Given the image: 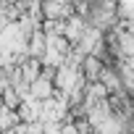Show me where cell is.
Returning <instances> with one entry per match:
<instances>
[{"label":"cell","instance_id":"277c9868","mask_svg":"<svg viewBox=\"0 0 134 134\" xmlns=\"http://www.w3.org/2000/svg\"><path fill=\"white\" fill-rule=\"evenodd\" d=\"M16 124H21V121H19V113H16L13 108L0 105V134H5V131H8V129H13Z\"/></svg>","mask_w":134,"mask_h":134},{"label":"cell","instance_id":"6da1fadb","mask_svg":"<svg viewBox=\"0 0 134 134\" xmlns=\"http://www.w3.org/2000/svg\"><path fill=\"white\" fill-rule=\"evenodd\" d=\"M29 95L34 100H47L55 95V84H53V69H42L40 76L34 82H29Z\"/></svg>","mask_w":134,"mask_h":134},{"label":"cell","instance_id":"7a4b0ae2","mask_svg":"<svg viewBox=\"0 0 134 134\" xmlns=\"http://www.w3.org/2000/svg\"><path fill=\"white\" fill-rule=\"evenodd\" d=\"M40 71H42V63H40V58H24L21 63H19V74H21V82H34L37 76H40Z\"/></svg>","mask_w":134,"mask_h":134},{"label":"cell","instance_id":"3957f363","mask_svg":"<svg viewBox=\"0 0 134 134\" xmlns=\"http://www.w3.org/2000/svg\"><path fill=\"white\" fill-rule=\"evenodd\" d=\"M42 53H45V34H42V29H34L26 37V55L29 58H40Z\"/></svg>","mask_w":134,"mask_h":134}]
</instances>
